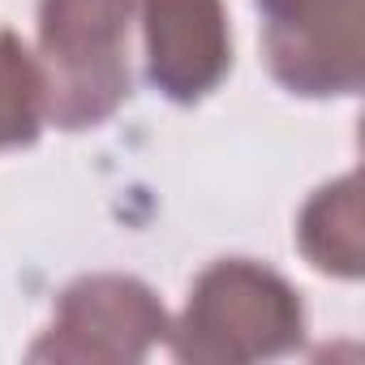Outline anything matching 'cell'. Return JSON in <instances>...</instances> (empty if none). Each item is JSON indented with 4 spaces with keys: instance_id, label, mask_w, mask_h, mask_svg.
Returning a JSON list of instances; mask_svg holds the SVG:
<instances>
[{
    "instance_id": "277c9868",
    "label": "cell",
    "mask_w": 365,
    "mask_h": 365,
    "mask_svg": "<svg viewBox=\"0 0 365 365\" xmlns=\"http://www.w3.org/2000/svg\"><path fill=\"white\" fill-rule=\"evenodd\" d=\"M262 48L292 95H356L361 0H258Z\"/></svg>"
},
{
    "instance_id": "8992f818",
    "label": "cell",
    "mask_w": 365,
    "mask_h": 365,
    "mask_svg": "<svg viewBox=\"0 0 365 365\" xmlns=\"http://www.w3.org/2000/svg\"><path fill=\"white\" fill-rule=\"evenodd\" d=\"M297 241L305 250V258L339 279H356L361 275V194H356V172L322 185L297 224Z\"/></svg>"
},
{
    "instance_id": "52a82bcc",
    "label": "cell",
    "mask_w": 365,
    "mask_h": 365,
    "mask_svg": "<svg viewBox=\"0 0 365 365\" xmlns=\"http://www.w3.org/2000/svg\"><path fill=\"white\" fill-rule=\"evenodd\" d=\"M43 120L48 108H43L39 61L14 31H0V150L31 146Z\"/></svg>"
},
{
    "instance_id": "5b68a950",
    "label": "cell",
    "mask_w": 365,
    "mask_h": 365,
    "mask_svg": "<svg viewBox=\"0 0 365 365\" xmlns=\"http://www.w3.org/2000/svg\"><path fill=\"white\" fill-rule=\"evenodd\" d=\"M142 31L146 73L176 103L211 95L232 65L224 0H142Z\"/></svg>"
},
{
    "instance_id": "6da1fadb",
    "label": "cell",
    "mask_w": 365,
    "mask_h": 365,
    "mask_svg": "<svg viewBox=\"0 0 365 365\" xmlns=\"http://www.w3.org/2000/svg\"><path fill=\"white\" fill-rule=\"evenodd\" d=\"M168 335L172 352L194 365L271 361L301 344L305 305L279 271L254 258H220L198 275L185 314Z\"/></svg>"
},
{
    "instance_id": "3957f363",
    "label": "cell",
    "mask_w": 365,
    "mask_h": 365,
    "mask_svg": "<svg viewBox=\"0 0 365 365\" xmlns=\"http://www.w3.org/2000/svg\"><path fill=\"white\" fill-rule=\"evenodd\" d=\"M159 339H168V314L142 279L82 275L61 292L52 327L31 348V361L129 365Z\"/></svg>"
},
{
    "instance_id": "7a4b0ae2",
    "label": "cell",
    "mask_w": 365,
    "mask_h": 365,
    "mask_svg": "<svg viewBox=\"0 0 365 365\" xmlns=\"http://www.w3.org/2000/svg\"><path fill=\"white\" fill-rule=\"evenodd\" d=\"M138 0H39L43 108L61 129L108 120L129 95V22Z\"/></svg>"
}]
</instances>
